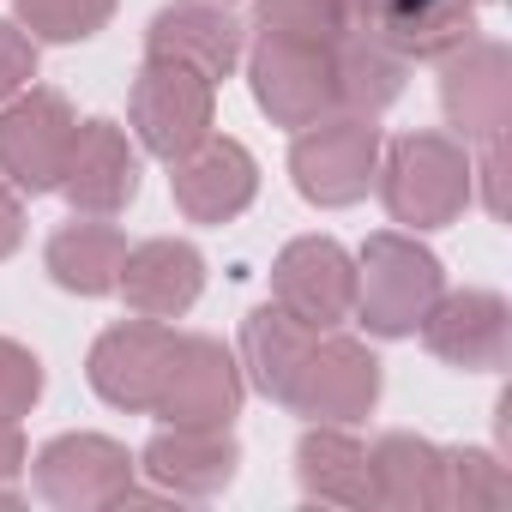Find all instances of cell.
I'll return each instance as SVG.
<instances>
[{
    "mask_svg": "<svg viewBox=\"0 0 512 512\" xmlns=\"http://www.w3.org/2000/svg\"><path fill=\"white\" fill-rule=\"evenodd\" d=\"M374 187L392 223H404L410 235H428L464 217V205L476 199V169L452 133H404L380 145Z\"/></svg>",
    "mask_w": 512,
    "mask_h": 512,
    "instance_id": "6da1fadb",
    "label": "cell"
},
{
    "mask_svg": "<svg viewBox=\"0 0 512 512\" xmlns=\"http://www.w3.org/2000/svg\"><path fill=\"white\" fill-rule=\"evenodd\" d=\"M440 290H446V272H440L434 253L410 229H380L356 253L350 320H362L374 338H416V326L440 302Z\"/></svg>",
    "mask_w": 512,
    "mask_h": 512,
    "instance_id": "7a4b0ae2",
    "label": "cell"
},
{
    "mask_svg": "<svg viewBox=\"0 0 512 512\" xmlns=\"http://www.w3.org/2000/svg\"><path fill=\"white\" fill-rule=\"evenodd\" d=\"M247 91L272 127H314L338 115V43H302V37H253L247 55Z\"/></svg>",
    "mask_w": 512,
    "mask_h": 512,
    "instance_id": "3957f363",
    "label": "cell"
},
{
    "mask_svg": "<svg viewBox=\"0 0 512 512\" xmlns=\"http://www.w3.org/2000/svg\"><path fill=\"white\" fill-rule=\"evenodd\" d=\"M380 145H386V139H380L374 115H350V109H338V115L302 127L296 145H290L296 193H302L308 205H320V211H344V205L368 199L374 169H380Z\"/></svg>",
    "mask_w": 512,
    "mask_h": 512,
    "instance_id": "277c9868",
    "label": "cell"
},
{
    "mask_svg": "<svg viewBox=\"0 0 512 512\" xmlns=\"http://www.w3.org/2000/svg\"><path fill=\"white\" fill-rule=\"evenodd\" d=\"M217 127V85L175 67V61H145L127 97V133L145 157H187L205 133Z\"/></svg>",
    "mask_w": 512,
    "mask_h": 512,
    "instance_id": "5b68a950",
    "label": "cell"
},
{
    "mask_svg": "<svg viewBox=\"0 0 512 512\" xmlns=\"http://www.w3.org/2000/svg\"><path fill=\"white\" fill-rule=\"evenodd\" d=\"M79 115L61 91L49 85H25L19 97L0 103V181H13L19 193H55L67 151H73Z\"/></svg>",
    "mask_w": 512,
    "mask_h": 512,
    "instance_id": "8992f818",
    "label": "cell"
},
{
    "mask_svg": "<svg viewBox=\"0 0 512 512\" xmlns=\"http://www.w3.org/2000/svg\"><path fill=\"white\" fill-rule=\"evenodd\" d=\"M241 398H247V374L235 350L205 332H181L151 416L169 428H229L241 416Z\"/></svg>",
    "mask_w": 512,
    "mask_h": 512,
    "instance_id": "52a82bcc",
    "label": "cell"
},
{
    "mask_svg": "<svg viewBox=\"0 0 512 512\" xmlns=\"http://www.w3.org/2000/svg\"><path fill=\"white\" fill-rule=\"evenodd\" d=\"M133 476L139 458L109 434H55L31 458V482L55 512H115Z\"/></svg>",
    "mask_w": 512,
    "mask_h": 512,
    "instance_id": "ba28073f",
    "label": "cell"
},
{
    "mask_svg": "<svg viewBox=\"0 0 512 512\" xmlns=\"http://www.w3.org/2000/svg\"><path fill=\"white\" fill-rule=\"evenodd\" d=\"M272 302L308 332H338L356 308V253L332 235H296L272 260Z\"/></svg>",
    "mask_w": 512,
    "mask_h": 512,
    "instance_id": "9c48e42d",
    "label": "cell"
},
{
    "mask_svg": "<svg viewBox=\"0 0 512 512\" xmlns=\"http://www.w3.org/2000/svg\"><path fill=\"white\" fill-rule=\"evenodd\" d=\"M380 356L362 344V338H344V332H320L296 386H290V404L296 416L308 422H338V428H356L374 404H380Z\"/></svg>",
    "mask_w": 512,
    "mask_h": 512,
    "instance_id": "30bf717a",
    "label": "cell"
},
{
    "mask_svg": "<svg viewBox=\"0 0 512 512\" xmlns=\"http://www.w3.org/2000/svg\"><path fill=\"white\" fill-rule=\"evenodd\" d=\"M175 326L169 320H121L109 326L91 356H85V380L91 392L109 404V410H127V416H151L157 392H163V374H169V356H175Z\"/></svg>",
    "mask_w": 512,
    "mask_h": 512,
    "instance_id": "8fae6325",
    "label": "cell"
},
{
    "mask_svg": "<svg viewBox=\"0 0 512 512\" xmlns=\"http://www.w3.org/2000/svg\"><path fill=\"white\" fill-rule=\"evenodd\" d=\"M440 109L464 145H494L512 127V55L506 43L470 37L464 49L440 55Z\"/></svg>",
    "mask_w": 512,
    "mask_h": 512,
    "instance_id": "7c38bea8",
    "label": "cell"
},
{
    "mask_svg": "<svg viewBox=\"0 0 512 512\" xmlns=\"http://www.w3.org/2000/svg\"><path fill=\"white\" fill-rule=\"evenodd\" d=\"M422 344L458 374H500L512 356V308L500 290H440L422 314Z\"/></svg>",
    "mask_w": 512,
    "mask_h": 512,
    "instance_id": "4fadbf2b",
    "label": "cell"
},
{
    "mask_svg": "<svg viewBox=\"0 0 512 512\" xmlns=\"http://www.w3.org/2000/svg\"><path fill=\"white\" fill-rule=\"evenodd\" d=\"M169 187L187 223H235L253 199H260V163L229 133H205L187 157L169 163Z\"/></svg>",
    "mask_w": 512,
    "mask_h": 512,
    "instance_id": "5bb4252c",
    "label": "cell"
},
{
    "mask_svg": "<svg viewBox=\"0 0 512 512\" xmlns=\"http://www.w3.org/2000/svg\"><path fill=\"white\" fill-rule=\"evenodd\" d=\"M247 55V31L223 0H175L145 25V61H175L211 85H223Z\"/></svg>",
    "mask_w": 512,
    "mask_h": 512,
    "instance_id": "9a60e30c",
    "label": "cell"
},
{
    "mask_svg": "<svg viewBox=\"0 0 512 512\" xmlns=\"http://www.w3.org/2000/svg\"><path fill=\"white\" fill-rule=\"evenodd\" d=\"M67 205L79 217H115L139 199V145L127 127L115 121H79L73 133V151H67V169H61V187Z\"/></svg>",
    "mask_w": 512,
    "mask_h": 512,
    "instance_id": "2e32d148",
    "label": "cell"
},
{
    "mask_svg": "<svg viewBox=\"0 0 512 512\" xmlns=\"http://www.w3.org/2000/svg\"><path fill=\"white\" fill-rule=\"evenodd\" d=\"M115 296L139 320H181L205 296V253L181 235H151V241L127 247Z\"/></svg>",
    "mask_w": 512,
    "mask_h": 512,
    "instance_id": "e0dca14e",
    "label": "cell"
},
{
    "mask_svg": "<svg viewBox=\"0 0 512 512\" xmlns=\"http://www.w3.org/2000/svg\"><path fill=\"white\" fill-rule=\"evenodd\" d=\"M241 446L229 428H157L151 446L139 452V470L169 494V500H211L235 482Z\"/></svg>",
    "mask_w": 512,
    "mask_h": 512,
    "instance_id": "ac0fdd59",
    "label": "cell"
},
{
    "mask_svg": "<svg viewBox=\"0 0 512 512\" xmlns=\"http://www.w3.org/2000/svg\"><path fill=\"white\" fill-rule=\"evenodd\" d=\"M374 506L392 512H446V452L422 434H380L368 446Z\"/></svg>",
    "mask_w": 512,
    "mask_h": 512,
    "instance_id": "d6986e66",
    "label": "cell"
},
{
    "mask_svg": "<svg viewBox=\"0 0 512 512\" xmlns=\"http://www.w3.org/2000/svg\"><path fill=\"white\" fill-rule=\"evenodd\" d=\"M121 260H127V235L109 217H79V211H73V223H61L49 235V253H43L49 278L67 296H115Z\"/></svg>",
    "mask_w": 512,
    "mask_h": 512,
    "instance_id": "ffe728a7",
    "label": "cell"
},
{
    "mask_svg": "<svg viewBox=\"0 0 512 512\" xmlns=\"http://www.w3.org/2000/svg\"><path fill=\"white\" fill-rule=\"evenodd\" d=\"M296 482L320 506H374L368 446L350 428H338V422H314L302 434V446H296Z\"/></svg>",
    "mask_w": 512,
    "mask_h": 512,
    "instance_id": "44dd1931",
    "label": "cell"
},
{
    "mask_svg": "<svg viewBox=\"0 0 512 512\" xmlns=\"http://www.w3.org/2000/svg\"><path fill=\"white\" fill-rule=\"evenodd\" d=\"M488 0H386L374 31L404 55V61H440L476 37V13Z\"/></svg>",
    "mask_w": 512,
    "mask_h": 512,
    "instance_id": "7402d4cb",
    "label": "cell"
},
{
    "mask_svg": "<svg viewBox=\"0 0 512 512\" xmlns=\"http://www.w3.org/2000/svg\"><path fill=\"white\" fill-rule=\"evenodd\" d=\"M314 338H320V332L296 326L278 302H266V308H253V314L241 320V356H235V362H241V374L260 386L272 404H290V386H296V374H302Z\"/></svg>",
    "mask_w": 512,
    "mask_h": 512,
    "instance_id": "603a6c76",
    "label": "cell"
},
{
    "mask_svg": "<svg viewBox=\"0 0 512 512\" xmlns=\"http://www.w3.org/2000/svg\"><path fill=\"white\" fill-rule=\"evenodd\" d=\"M404 79H410V61L374 25L368 31H344V43H338V109L380 121L404 97Z\"/></svg>",
    "mask_w": 512,
    "mask_h": 512,
    "instance_id": "cb8c5ba5",
    "label": "cell"
},
{
    "mask_svg": "<svg viewBox=\"0 0 512 512\" xmlns=\"http://www.w3.org/2000/svg\"><path fill=\"white\" fill-rule=\"evenodd\" d=\"M253 37H302V43H344L350 19L338 0H253Z\"/></svg>",
    "mask_w": 512,
    "mask_h": 512,
    "instance_id": "d4e9b609",
    "label": "cell"
},
{
    "mask_svg": "<svg viewBox=\"0 0 512 512\" xmlns=\"http://www.w3.org/2000/svg\"><path fill=\"white\" fill-rule=\"evenodd\" d=\"M506 494H512V476L488 446H452L446 452V506L488 512V506H506Z\"/></svg>",
    "mask_w": 512,
    "mask_h": 512,
    "instance_id": "484cf974",
    "label": "cell"
},
{
    "mask_svg": "<svg viewBox=\"0 0 512 512\" xmlns=\"http://www.w3.org/2000/svg\"><path fill=\"white\" fill-rule=\"evenodd\" d=\"M13 19L37 43H85L115 19V0H19Z\"/></svg>",
    "mask_w": 512,
    "mask_h": 512,
    "instance_id": "4316f807",
    "label": "cell"
},
{
    "mask_svg": "<svg viewBox=\"0 0 512 512\" xmlns=\"http://www.w3.org/2000/svg\"><path fill=\"white\" fill-rule=\"evenodd\" d=\"M37 398H43V362L19 338H0V422H25Z\"/></svg>",
    "mask_w": 512,
    "mask_h": 512,
    "instance_id": "83f0119b",
    "label": "cell"
},
{
    "mask_svg": "<svg viewBox=\"0 0 512 512\" xmlns=\"http://www.w3.org/2000/svg\"><path fill=\"white\" fill-rule=\"evenodd\" d=\"M37 79V37L19 19H0V103Z\"/></svg>",
    "mask_w": 512,
    "mask_h": 512,
    "instance_id": "f1b7e54d",
    "label": "cell"
},
{
    "mask_svg": "<svg viewBox=\"0 0 512 512\" xmlns=\"http://www.w3.org/2000/svg\"><path fill=\"white\" fill-rule=\"evenodd\" d=\"M25 470H31V446H25L19 422H0V506H19Z\"/></svg>",
    "mask_w": 512,
    "mask_h": 512,
    "instance_id": "f546056e",
    "label": "cell"
},
{
    "mask_svg": "<svg viewBox=\"0 0 512 512\" xmlns=\"http://www.w3.org/2000/svg\"><path fill=\"white\" fill-rule=\"evenodd\" d=\"M19 241H25V199L13 181H0V260H13Z\"/></svg>",
    "mask_w": 512,
    "mask_h": 512,
    "instance_id": "4dcf8cb0",
    "label": "cell"
},
{
    "mask_svg": "<svg viewBox=\"0 0 512 512\" xmlns=\"http://www.w3.org/2000/svg\"><path fill=\"white\" fill-rule=\"evenodd\" d=\"M470 169L482 175V205L500 217V211H506V199H500V181H506V139L482 145V163H470Z\"/></svg>",
    "mask_w": 512,
    "mask_h": 512,
    "instance_id": "1f68e13d",
    "label": "cell"
},
{
    "mask_svg": "<svg viewBox=\"0 0 512 512\" xmlns=\"http://www.w3.org/2000/svg\"><path fill=\"white\" fill-rule=\"evenodd\" d=\"M338 7H344V19H350V31H368V25L380 19V7H386V0H338Z\"/></svg>",
    "mask_w": 512,
    "mask_h": 512,
    "instance_id": "d6a6232c",
    "label": "cell"
},
{
    "mask_svg": "<svg viewBox=\"0 0 512 512\" xmlns=\"http://www.w3.org/2000/svg\"><path fill=\"white\" fill-rule=\"evenodd\" d=\"M223 7H229V0H223Z\"/></svg>",
    "mask_w": 512,
    "mask_h": 512,
    "instance_id": "836d02e7",
    "label": "cell"
}]
</instances>
